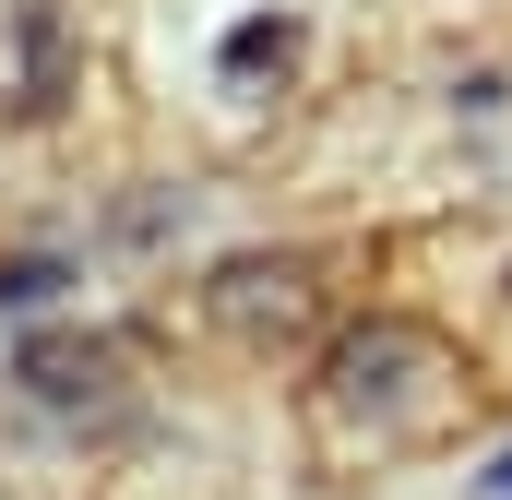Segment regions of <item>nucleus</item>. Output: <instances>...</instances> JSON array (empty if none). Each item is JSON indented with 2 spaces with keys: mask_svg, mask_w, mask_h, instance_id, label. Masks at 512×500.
I'll list each match as a JSON object with an SVG mask.
<instances>
[{
  "mask_svg": "<svg viewBox=\"0 0 512 500\" xmlns=\"http://www.w3.org/2000/svg\"><path fill=\"white\" fill-rule=\"evenodd\" d=\"M48 286H72V262H48V250H12L0 262V310H36Z\"/></svg>",
  "mask_w": 512,
  "mask_h": 500,
  "instance_id": "obj_6",
  "label": "nucleus"
},
{
  "mask_svg": "<svg viewBox=\"0 0 512 500\" xmlns=\"http://www.w3.org/2000/svg\"><path fill=\"white\" fill-rule=\"evenodd\" d=\"M298 60V12H251L239 36H227V84H251V72H286Z\"/></svg>",
  "mask_w": 512,
  "mask_h": 500,
  "instance_id": "obj_5",
  "label": "nucleus"
},
{
  "mask_svg": "<svg viewBox=\"0 0 512 500\" xmlns=\"http://www.w3.org/2000/svg\"><path fill=\"white\" fill-rule=\"evenodd\" d=\"M72 84H84L72 12H60V0H12V108H24V120H60Z\"/></svg>",
  "mask_w": 512,
  "mask_h": 500,
  "instance_id": "obj_1",
  "label": "nucleus"
},
{
  "mask_svg": "<svg viewBox=\"0 0 512 500\" xmlns=\"http://www.w3.org/2000/svg\"><path fill=\"white\" fill-rule=\"evenodd\" d=\"M405 370H441V346L417 334V322H370V334H346L334 358H322V381H334V405L358 417V405H393V381Z\"/></svg>",
  "mask_w": 512,
  "mask_h": 500,
  "instance_id": "obj_2",
  "label": "nucleus"
},
{
  "mask_svg": "<svg viewBox=\"0 0 512 500\" xmlns=\"http://www.w3.org/2000/svg\"><path fill=\"white\" fill-rule=\"evenodd\" d=\"M215 310H227L239 334L298 322V310H310V262H298V250H274V262H227V274H215Z\"/></svg>",
  "mask_w": 512,
  "mask_h": 500,
  "instance_id": "obj_4",
  "label": "nucleus"
},
{
  "mask_svg": "<svg viewBox=\"0 0 512 500\" xmlns=\"http://www.w3.org/2000/svg\"><path fill=\"white\" fill-rule=\"evenodd\" d=\"M465 500H512V453H501V465H489V477H477Z\"/></svg>",
  "mask_w": 512,
  "mask_h": 500,
  "instance_id": "obj_7",
  "label": "nucleus"
},
{
  "mask_svg": "<svg viewBox=\"0 0 512 500\" xmlns=\"http://www.w3.org/2000/svg\"><path fill=\"white\" fill-rule=\"evenodd\" d=\"M12 370L36 381V405L72 417V405H108V393H120V346H108V334H36Z\"/></svg>",
  "mask_w": 512,
  "mask_h": 500,
  "instance_id": "obj_3",
  "label": "nucleus"
}]
</instances>
